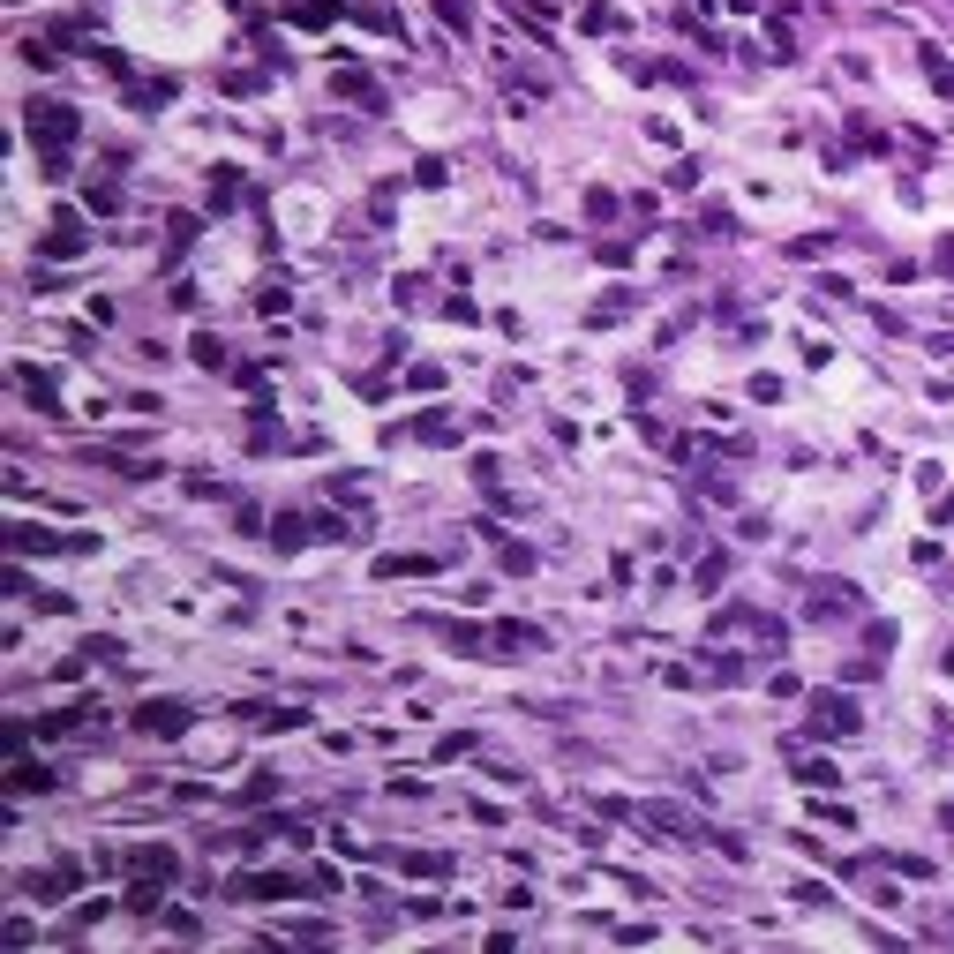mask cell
<instances>
[{
  "instance_id": "cell-2",
  "label": "cell",
  "mask_w": 954,
  "mask_h": 954,
  "mask_svg": "<svg viewBox=\"0 0 954 954\" xmlns=\"http://www.w3.org/2000/svg\"><path fill=\"white\" fill-rule=\"evenodd\" d=\"M143 729H180V706H143Z\"/></svg>"
},
{
  "instance_id": "cell-1",
  "label": "cell",
  "mask_w": 954,
  "mask_h": 954,
  "mask_svg": "<svg viewBox=\"0 0 954 954\" xmlns=\"http://www.w3.org/2000/svg\"><path fill=\"white\" fill-rule=\"evenodd\" d=\"M38 143H68V113L60 106H38Z\"/></svg>"
}]
</instances>
